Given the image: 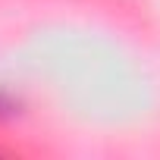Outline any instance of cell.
<instances>
[{
    "mask_svg": "<svg viewBox=\"0 0 160 160\" xmlns=\"http://www.w3.org/2000/svg\"><path fill=\"white\" fill-rule=\"evenodd\" d=\"M10 110H13V104H10V101H7L3 94H0V116H7Z\"/></svg>",
    "mask_w": 160,
    "mask_h": 160,
    "instance_id": "cell-1",
    "label": "cell"
}]
</instances>
